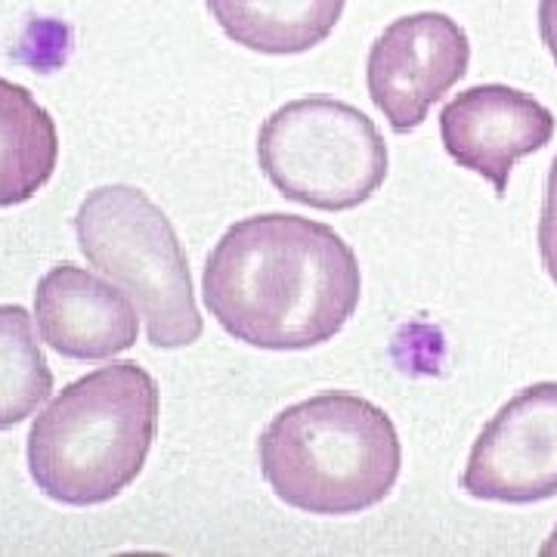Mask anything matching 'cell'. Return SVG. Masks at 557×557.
Masks as SVG:
<instances>
[{
    "label": "cell",
    "instance_id": "obj_1",
    "mask_svg": "<svg viewBox=\"0 0 557 557\" xmlns=\"http://www.w3.org/2000/svg\"><path fill=\"white\" fill-rule=\"evenodd\" d=\"M201 292L226 335L260 350H307L357 313L362 276L354 248L332 226L260 214L220 236Z\"/></svg>",
    "mask_w": 557,
    "mask_h": 557
},
{
    "label": "cell",
    "instance_id": "obj_2",
    "mask_svg": "<svg viewBox=\"0 0 557 557\" xmlns=\"http://www.w3.org/2000/svg\"><path fill=\"white\" fill-rule=\"evenodd\" d=\"M159 384L131 359L72 381L28 431V471L53 502L87 508L139 478L159 434Z\"/></svg>",
    "mask_w": 557,
    "mask_h": 557
},
{
    "label": "cell",
    "instance_id": "obj_3",
    "mask_svg": "<svg viewBox=\"0 0 557 557\" xmlns=\"http://www.w3.org/2000/svg\"><path fill=\"white\" fill-rule=\"evenodd\" d=\"M260 471L307 515H359L391 496L403 446L391 416L357 394H319L278 412L258 443Z\"/></svg>",
    "mask_w": 557,
    "mask_h": 557
},
{
    "label": "cell",
    "instance_id": "obj_4",
    "mask_svg": "<svg viewBox=\"0 0 557 557\" xmlns=\"http://www.w3.org/2000/svg\"><path fill=\"white\" fill-rule=\"evenodd\" d=\"M81 255L115 282L146 319L152 347H189L201 338L199 304L174 223L134 186H100L75 214Z\"/></svg>",
    "mask_w": 557,
    "mask_h": 557
},
{
    "label": "cell",
    "instance_id": "obj_5",
    "mask_svg": "<svg viewBox=\"0 0 557 557\" xmlns=\"http://www.w3.org/2000/svg\"><path fill=\"white\" fill-rule=\"evenodd\" d=\"M260 171L285 199L350 211L387 177V143L357 106L329 97L285 102L258 134Z\"/></svg>",
    "mask_w": 557,
    "mask_h": 557
},
{
    "label": "cell",
    "instance_id": "obj_6",
    "mask_svg": "<svg viewBox=\"0 0 557 557\" xmlns=\"http://www.w3.org/2000/svg\"><path fill=\"white\" fill-rule=\"evenodd\" d=\"M471 65V40L446 13L391 22L369 50V97L397 134L416 131Z\"/></svg>",
    "mask_w": 557,
    "mask_h": 557
},
{
    "label": "cell",
    "instance_id": "obj_7",
    "mask_svg": "<svg viewBox=\"0 0 557 557\" xmlns=\"http://www.w3.org/2000/svg\"><path fill=\"white\" fill-rule=\"evenodd\" d=\"M461 486L505 505L557 496V381H539L498 409L480 431Z\"/></svg>",
    "mask_w": 557,
    "mask_h": 557
},
{
    "label": "cell",
    "instance_id": "obj_8",
    "mask_svg": "<svg viewBox=\"0 0 557 557\" xmlns=\"http://www.w3.org/2000/svg\"><path fill=\"white\" fill-rule=\"evenodd\" d=\"M440 137L458 168L490 180L498 199H505L511 168L555 137V115L508 84H478L446 102Z\"/></svg>",
    "mask_w": 557,
    "mask_h": 557
},
{
    "label": "cell",
    "instance_id": "obj_9",
    "mask_svg": "<svg viewBox=\"0 0 557 557\" xmlns=\"http://www.w3.org/2000/svg\"><path fill=\"white\" fill-rule=\"evenodd\" d=\"M35 322L50 350L78 362L119 357L139 335V310L131 295L75 263H60L40 276Z\"/></svg>",
    "mask_w": 557,
    "mask_h": 557
},
{
    "label": "cell",
    "instance_id": "obj_10",
    "mask_svg": "<svg viewBox=\"0 0 557 557\" xmlns=\"http://www.w3.org/2000/svg\"><path fill=\"white\" fill-rule=\"evenodd\" d=\"M347 0H208L223 35L267 57H295L335 32Z\"/></svg>",
    "mask_w": 557,
    "mask_h": 557
},
{
    "label": "cell",
    "instance_id": "obj_11",
    "mask_svg": "<svg viewBox=\"0 0 557 557\" xmlns=\"http://www.w3.org/2000/svg\"><path fill=\"white\" fill-rule=\"evenodd\" d=\"M60 161V131L28 87L0 78V208L35 199Z\"/></svg>",
    "mask_w": 557,
    "mask_h": 557
},
{
    "label": "cell",
    "instance_id": "obj_12",
    "mask_svg": "<svg viewBox=\"0 0 557 557\" xmlns=\"http://www.w3.org/2000/svg\"><path fill=\"white\" fill-rule=\"evenodd\" d=\"M53 372L20 304H0V431L16 428L50 399Z\"/></svg>",
    "mask_w": 557,
    "mask_h": 557
},
{
    "label": "cell",
    "instance_id": "obj_13",
    "mask_svg": "<svg viewBox=\"0 0 557 557\" xmlns=\"http://www.w3.org/2000/svg\"><path fill=\"white\" fill-rule=\"evenodd\" d=\"M539 251H542V263L548 276L557 285V156L545 183V201H542V218H539Z\"/></svg>",
    "mask_w": 557,
    "mask_h": 557
},
{
    "label": "cell",
    "instance_id": "obj_14",
    "mask_svg": "<svg viewBox=\"0 0 557 557\" xmlns=\"http://www.w3.org/2000/svg\"><path fill=\"white\" fill-rule=\"evenodd\" d=\"M539 35L557 65V0H539Z\"/></svg>",
    "mask_w": 557,
    "mask_h": 557
},
{
    "label": "cell",
    "instance_id": "obj_15",
    "mask_svg": "<svg viewBox=\"0 0 557 557\" xmlns=\"http://www.w3.org/2000/svg\"><path fill=\"white\" fill-rule=\"evenodd\" d=\"M542 555H557V527H555V533L548 536V542L542 545Z\"/></svg>",
    "mask_w": 557,
    "mask_h": 557
}]
</instances>
